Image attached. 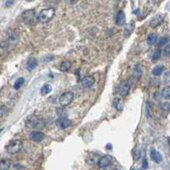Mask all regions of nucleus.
Listing matches in <instances>:
<instances>
[{
  "label": "nucleus",
  "instance_id": "nucleus-33",
  "mask_svg": "<svg viewBox=\"0 0 170 170\" xmlns=\"http://www.w3.org/2000/svg\"><path fill=\"white\" fill-rule=\"evenodd\" d=\"M163 109H165V110H167V111H169V103H164L163 105Z\"/></svg>",
  "mask_w": 170,
  "mask_h": 170
},
{
  "label": "nucleus",
  "instance_id": "nucleus-27",
  "mask_svg": "<svg viewBox=\"0 0 170 170\" xmlns=\"http://www.w3.org/2000/svg\"><path fill=\"white\" fill-rule=\"evenodd\" d=\"M162 95H163V97H164V98H166V99H169L170 87L167 86V87H165V88L163 89V91H162Z\"/></svg>",
  "mask_w": 170,
  "mask_h": 170
},
{
  "label": "nucleus",
  "instance_id": "nucleus-36",
  "mask_svg": "<svg viewBox=\"0 0 170 170\" xmlns=\"http://www.w3.org/2000/svg\"><path fill=\"white\" fill-rule=\"evenodd\" d=\"M27 1H32V0H27Z\"/></svg>",
  "mask_w": 170,
  "mask_h": 170
},
{
  "label": "nucleus",
  "instance_id": "nucleus-4",
  "mask_svg": "<svg viewBox=\"0 0 170 170\" xmlns=\"http://www.w3.org/2000/svg\"><path fill=\"white\" fill-rule=\"evenodd\" d=\"M35 17H36V11L34 9H27L22 15L23 22L27 25H31L34 22Z\"/></svg>",
  "mask_w": 170,
  "mask_h": 170
},
{
  "label": "nucleus",
  "instance_id": "nucleus-35",
  "mask_svg": "<svg viewBox=\"0 0 170 170\" xmlns=\"http://www.w3.org/2000/svg\"><path fill=\"white\" fill-rule=\"evenodd\" d=\"M154 4H159L160 2H162L163 0H152Z\"/></svg>",
  "mask_w": 170,
  "mask_h": 170
},
{
  "label": "nucleus",
  "instance_id": "nucleus-21",
  "mask_svg": "<svg viewBox=\"0 0 170 170\" xmlns=\"http://www.w3.org/2000/svg\"><path fill=\"white\" fill-rule=\"evenodd\" d=\"M164 70H165V67L163 66V65H159V66L154 67L152 69L151 73L153 74L154 76H160L164 72Z\"/></svg>",
  "mask_w": 170,
  "mask_h": 170
},
{
  "label": "nucleus",
  "instance_id": "nucleus-30",
  "mask_svg": "<svg viewBox=\"0 0 170 170\" xmlns=\"http://www.w3.org/2000/svg\"><path fill=\"white\" fill-rule=\"evenodd\" d=\"M163 52H164V55H166V56H169L170 54V46L169 45H167L165 48H164V50H163Z\"/></svg>",
  "mask_w": 170,
  "mask_h": 170
},
{
  "label": "nucleus",
  "instance_id": "nucleus-14",
  "mask_svg": "<svg viewBox=\"0 0 170 170\" xmlns=\"http://www.w3.org/2000/svg\"><path fill=\"white\" fill-rule=\"evenodd\" d=\"M113 105L115 107V109L117 111H122L123 110V107H124V103L123 101V100L119 97H116L113 100Z\"/></svg>",
  "mask_w": 170,
  "mask_h": 170
},
{
  "label": "nucleus",
  "instance_id": "nucleus-5",
  "mask_svg": "<svg viewBox=\"0 0 170 170\" xmlns=\"http://www.w3.org/2000/svg\"><path fill=\"white\" fill-rule=\"evenodd\" d=\"M73 98H74V95L72 92L68 91V92L64 93L60 97L59 100H60V105H61V106H63V107L69 105L72 102Z\"/></svg>",
  "mask_w": 170,
  "mask_h": 170
},
{
  "label": "nucleus",
  "instance_id": "nucleus-23",
  "mask_svg": "<svg viewBox=\"0 0 170 170\" xmlns=\"http://www.w3.org/2000/svg\"><path fill=\"white\" fill-rule=\"evenodd\" d=\"M141 150L140 147H136L133 149V160L134 161H138L140 158H141Z\"/></svg>",
  "mask_w": 170,
  "mask_h": 170
},
{
  "label": "nucleus",
  "instance_id": "nucleus-31",
  "mask_svg": "<svg viewBox=\"0 0 170 170\" xmlns=\"http://www.w3.org/2000/svg\"><path fill=\"white\" fill-rule=\"evenodd\" d=\"M14 3H15V0H7L5 2V5L7 7H10V6H12L14 4Z\"/></svg>",
  "mask_w": 170,
  "mask_h": 170
},
{
  "label": "nucleus",
  "instance_id": "nucleus-29",
  "mask_svg": "<svg viewBox=\"0 0 170 170\" xmlns=\"http://www.w3.org/2000/svg\"><path fill=\"white\" fill-rule=\"evenodd\" d=\"M7 113V107L5 105L0 106V116H4Z\"/></svg>",
  "mask_w": 170,
  "mask_h": 170
},
{
  "label": "nucleus",
  "instance_id": "nucleus-8",
  "mask_svg": "<svg viewBox=\"0 0 170 170\" xmlns=\"http://www.w3.org/2000/svg\"><path fill=\"white\" fill-rule=\"evenodd\" d=\"M111 160H112V157H111V156H103L100 157V160L98 162V165L100 166V168L105 169V167H107V166H109L111 164Z\"/></svg>",
  "mask_w": 170,
  "mask_h": 170
},
{
  "label": "nucleus",
  "instance_id": "nucleus-18",
  "mask_svg": "<svg viewBox=\"0 0 170 170\" xmlns=\"http://www.w3.org/2000/svg\"><path fill=\"white\" fill-rule=\"evenodd\" d=\"M11 166V161L9 159H4L0 161V170H8Z\"/></svg>",
  "mask_w": 170,
  "mask_h": 170
},
{
  "label": "nucleus",
  "instance_id": "nucleus-17",
  "mask_svg": "<svg viewBox=\"0 0 170 170\" xmlns=\"http://www.w3.org/2000/svg\"><path fill=\"white\" fill-rule=\"evenodd\" d=\"M37 66V60L35 59V58H32V59H30L28 60V62H27V70L29 71V72H32V71H33Z\"/></svg>",
  "mask_w": 170,
  "mask_h": 170
},
{
  "label": "nucleus",
  "instance_id": "nucleus-16",
  "mask_svg": "<svg viewBox=\"0 0 170 170\" xmlns=\"http://www.w3.org/2000/svg\"><path fill=\"white\" fill-rule=\"evenodd\" d=\"M99 160H100V156L97 154H90L87 157L86 162L89 165H95V164H98Z\"/></svg>",
  "mask_w": 170,
  "mask_h": 170
},
{
  "label": "nucleus",
  "instance_id": "nucleus-37",
  "mask_svg": "<svg viewBox=\"0 0 170 170\" xmlns=\"http://www.w3.org/2000/svg\"><path fill=\"white\" fill-rule=\"evenodd\" d=\"M115 170H118V169H115Z\"/></svg>",
  "mask_w": 170,
  "mask_h": 170
},
{
  "label": "nucleus",
  "instance_id": "nucleus-15",
  "mask_svg": "<svg viewBox=\"0 0 170 170\" xmlns=\"http://www.w3.org/2000/svg\"><path fill=\"white\" fill-rule=\"evenodd\" d=\"M126 22V16L125 14L123 13V11L120 10L118 13V15H117V18H116V23L118 26H123L125 24Z\"/></svg>",
  "mask_w": 170,
  "mask_h": 170
},
{
  "label": "nucleus",
  "instance_id": "nucleus-20",
  "mask_svg": "<svg viewBox=\"0 0 170 170\" xmlns=\"http://www.w3.org/2000/svg\"><path fill=\"white\" fill-rule=\"evenodd\" d=\"M157 34L156 33H151L149 36L147 37V44L148 45L151 46V45H154L157 41Z\"/></svg>",
  "mask_w": 170,
  "mask_h": 170
},
{
  "label": "nucleus",
  "instance_id": "nucleus-1",
  "mask_svg": "<svg viewBox=\"0 0 170 170\" xmlns=\"http://www.w3.org/2000/svg\"><path fill=\"white\" fill-rule=\"evenodd\" d=\"M46 123L44 118L39 116H31L29 118L26 122V126L30 129H34V130H40L44 128Z\"/></svg>",
  "mask_w": 170,
  "mask_h": 170
},
{
  "label": "nucleus",
  "instance_id": "nucleus-10",
  "mask_svg": "<svg viewBox=\"0 0 170 170\" xmlns=\"http://www.w3.org/2000/svg\"><path fill=\"white\" fill-rule=\"evenodd\" d=\"M95 82V77L92 76V75H88V76H86V77H84L82 78V84L85 88H89V87H91V86L94 85Z\"/></svg>",
  "mask_w": 170,
  "mask_h": 170
},
{
  "label": "nucleus",
  "instance_id": "nucleus-7",
  "mask_svg": "<svg viewBox=\"0 0 170 170\" xmlns=\"http://www.w3.org/2000/svg\"><path fill=\"white\" fill-rule=\"evenodd\" d=\"M56 125L58 126L60 129H66L72 125L71 121L65 117H60V118L56 120Z\"/></svg>",
  "mask_w": 170,
  "mask_h": 170
},
{
  "label": "nucleus",
  "instance_id": "nucleus-2",
  "mask_svg": "<svg viewBox=\"0 0 170 170\" xmlns=\"http://www.w3.org/2000/svg\"><path fill=\"white\" fill-rule=\"evenodd\" d=\"M55 15V9L54 8H47L40 11L37 16V21L41 23H47L50 22Z\"/></svg>",
  "mask_w": 170,
  "mask_h": 170
},
{
  "label": "nucleus",
  "instance_id": "nucleus-9",
  "mask_svg": "<svg viewBox=\"0 0 170 170\" xmlns=\"http://www.w3.org/2000/svg\"><path fill=\"white\" fill-rule=\"evenodd\" d=\"M164 22V17L163 15H155L150 22V27L152 28H156L157 27H159L162 23Z\"/></svg>",
  "mask_w": 170,
  "mask_h": 170
},
{
  "label": "nucleus",
  "instance_id": "nucleus-34",
  "mask_svg": "<svg viewBox=\"0 0 170 170\" xmlns=\"http://www.w3.org/2000/svg\"><path fill=\"white\" fill-rule=\"evenodd\" d=\"M147 168H148L147 160H146V159H145V161L143 162V169H146Z\"/></svg>",
  "mask_w": 170,
  "mask_h": 170
},
{
  "label": "nucleus",
  "instance_id": "nucleus-3",
  "mask_svg": "<svg viewBox=\"0 0 170 170\" xmlns=\"http://www.w3.org/2000/svg\"><path fill=\"white\" fill-rule=\"evenodd\" d=\"M23 146V143L22 140H14V141H11L9 145L6 147L8 153L11 154V155H14L18 153Z\"/></svg>",
  "mask_w": 170,
  "mask_h": 170
},
{
  "label": "nucleus",
  "instance_id": "nucleus-11",
  "mask_svg": "<svg viewBox=\"0 0 170 170\" xmlns=\"http://www.w3.org/2000/svg\"><path fill=\"white\" fill-rule=\"evenodd\" d=\"M45 134L43 132H40L38 130L33 131L31 133V140L34 142H41L44 139Z\"/></svg>",
  "mask_w": 170,
  "mask_h": 170
},
{
  "label": "nucleus",
  "instance_id": "nucleus-26",
  "mask_svg": "<svg viewBox=\"0 0 170 170\" xmlns=\"http://www.w3.org/2000/svg\"><path fill=\"white\" fill-rule=\"evenodd\" d=\"M24 82H25V79H24L23 77H19V78L15 81V84H14V88H15V89H19L23 85Z\"/></svg>",
  "mask_w": 170,
  "mask_h": 170
},
{
  "label": "nucleus",
  "instance_id": "nucleus-28",
  "mask_svg": "<svg viewBox=\"0 0 170 170\" xmlns=\"http://www.w3.org/2000/svg\"><path fill=\"white\" fill-rule=\"evenodd\" d=\"M168 43H169V37H162V38L159 39V41H158V44H159V46H164V45L167 44Z\"/></svg>",
  "mask_w": 170,
  "mask_h": 170
},
{
  "label": "nucleus",
  "instance_id": "nucleus-32",
  "mask_svg": "<svg viewBox=\"0 0 170 170\" xmlns=\"http://www.w3.org/2000/svg\"><path fill=\"white\" fill-rule=\"evenodd\" d=\"M66 2H67V4H68L72 5V4H77V3L78 2V0H66Z\"/></svg>",
  "mask_w": 170,
  "mask_h": 170
},
{
  "label": "nucleus",
  "instance_id": "nucleus-24",
  "mask_svg": "<svg viewBox=\"0 0 170 170\" xmlns=\"http://www.w3.org/2000/svg\"><path fill=\"white\" fill-rule=\"evenodd\" d=\"M161 55H162V51H161V49H156L154 50L153 54H152V57H151V59H152L153 61L158 60L161 58Z\"/></svg>",
  "mask_w": 170,
  "mask_h": 170
},
{
  "label": "nucleus",
  "instance_id": "nucleus-25",
  "mask_svg": "<svg viewBox=\"0 0 170 170\" xmlns=\"http://www.w3.org/2000/svg\"><path fill=\"white\" fill-rule=\"evenodd\" d=\"M146 113L148 118H152V109H151V105L149 101H146Z\"/></svg>",
  "mask_w": 170,
  "mask_h": 170
},
{
  "label": "nucleus",
  "instance_id": "nucleus-13",
  "mask_svg": "<svg viewBox=\"0 0 170 170\" xmlns=\"http://www.w3.org/2000/svg\"><path fill=\"white\" fill-rule=\"evenodd\" d=\"M151 157L156 163H160L163 161V156L161 155V153L159 151H156L155 149H151Z\"/></svg>",
  "mask_w": 170,
  "mask_h": 170
},
{
  "label": "nucleus",
  "instance_id": "nucleus-22",
  "mask_svg": "<svg viewBox=\"0 0 170 170\" xmlns=\"http://www.w3.org/2000/svg\"><path fill=\"white\" fill-rule=\"evenodd\" d=\"M52 91V87L50 84H44L40 90V93L42 95H47Z\"/></svg>",
  "mask_w": 170,
  "mask_h": 170
},
{
  "label": "nucleus",
  "instance_id": "nucleus-12",
  "mask_svg": "<svg viewBox=\"0 0 170 170\" xmlns=\"http://www.w3.org/2000/svg\"><path fill=\"white\" fill-rule=\"evenodd\" d=\"M18 38H19V36L16 32H9L8 35V44L9 45L15 46L18 42Z\"/></svg>",
  "mask_w": 170,
  "mask_h": 170
},
{
  "label": "nucleus",
  "instance_id": "nucleus-6",
  "mask_svg": "<svg viewBox=\"0 0 170 170\" xmlns=\"http://www.w3.org/2000/svg\"><path fill=\"white\" fill-rule=\"evenodd\" d=\"M130 82L128 80L125 81H123L118 87V92L119 94L122 95V96H127L129 93V90H130Z\"/></svg>",
  "mask_w": 170,
  "mask_h": 170
},
{
  "label": "nucleus",
  "instance_id": "nucleus-19",
  "mask_svg": "<svg viewBox=\"0 0 170 170\" xmlns=\"http://www.w3.org/2000/svg\"><path fill=\"white\" fill-rule=\"evenodd\" d=\"M71 67H72V63L69 61V60H66V61H63L61 64H60V70L61 71V72H67V71H69L70 69H71Z\"/></svg>",
  "mask_w": 170,
  "mask_h": 170
}]
</instances>
